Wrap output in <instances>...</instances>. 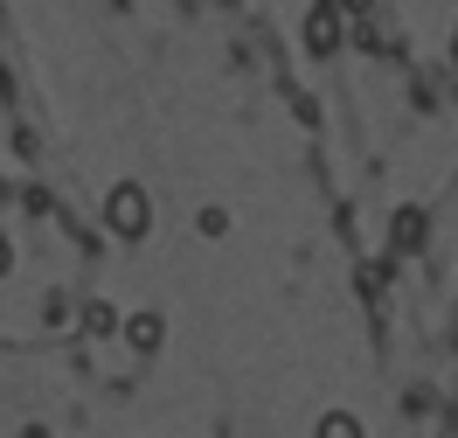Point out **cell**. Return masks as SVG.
Segmentation results:
<instances>
[{"label": "cell", "instance_id": "obj_1", "mask_svg": "<svg viewBox=\"0 0 458 438\" xmlns=\"http://www.w3.org/2000/svg\"><path fill=\"white\" fill-rule=\"evenodd\" d=\"M341 7H334V0H313V7H306V49H313V56H334V49H341Z\"/></svg>", "mask_w": 458, "mask_h": 438}, {"label": "cell", "instance_id": "obj_2", "mask_svg": "<svg viewBox=\"0 0 458 438\" xmlns=\"http://www.w3.org/2000/svg\"><path fill=\"white\" fill-rule=\"evenodd\" d=\"M112 216H118V230H140V223H146V202H140V188H118Z\"/></svg>", "mask_w": 458, "mask_h": 438}, {"label": "cell", "instance_id": "obj_3", "mask_svg": "<svg viewBox=\"0 0 458 438\" xmlns=\"http://www.w3.org/2000/svg\"><path fill=\"white\" fill-rule=\"evenodd\" d=\"M327 438H354V425H347V417H327Z\"/></svg>", "mask_w": 458, "mask_h": 438}, {"label": "cell", "instance_id": "obj_4", "mask_svg": "<svg viewBox=\"0 0 458 438\" xmlns=\"http://www.w3.org/2000/svg\"><path fill=\"white\" fill-rule=\"evenodd\" d=\"M334 7H341V14H369L375 0H334Z\"/></svg>", "mask_w": 458, "mask_h": 438}]
</instances>
